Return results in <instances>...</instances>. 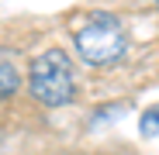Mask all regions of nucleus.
<instances>
[{"label": "nucleus", "mask_w": 159, "mask_h": 155, "mask_svg": "<svg viewBox=\"0 0 159 155\" xmlns=\"http://www.w3.org/2000/svg\"><path fill=\"white\" fill-rule=\"evenodd\" d=\"M156 7H159V0H156Z\"/></svg>", "instance_id": "obj_5"}, {"label": "nucleus", "mask_w": 159, "mask_h": 155, "mask_svg": "<svg viewBox=\"0 0 159 155\" xmlns=\"http://www.w3.org/2000/svg\"><path fill=\"white\" fill-rule=\"evenodd\" d=\"M139 131H142L145 138H159V103H156V107H149V110L142 114Z\"/></svg>", "instance_id": "obj_4"}, {"label": "nucleus", "mask_w": 159, "mask_h": 155, "mask_svg": "<svg viewBox=\"0 0 159 155\" xmlns=\"http://www.w3.org/2000/svg\"><path fill=\"white\" fill-rule=\"evenodd\" d=\"M21 90V72L14 69V62L11 59H0V97H14Z\"/></svg>", "instance_id": "obj_3"}, {"label": "nucleus", "mask_w": 159, "mask_h": 155, "mask_svg": "<svg viewBox=\"0 0 159 155\" xmlns=\"http://www.w3.org/2000/svg\"><path fill=\"white\" fill-rule=\"evenodd\" d=\"M76 52L87 66L100 69V66H111L125 55L128 48V38H125V28L121 21L111 17V14H90L83 24L76 28Z\"/></svg>", "instance_id": "obj_2"}, {"label": "nucleus", "mask_w": 159, "mask_h": 155, "mask_svg": "<svg viewBox=\"0 0 159 155\" xmlns=\"http://www.w3.org/2000/svg\"><path fill=\"white\" fill-rule=\"evenodd\" d=\"M28 93L45 107H66L76 97V72L62 48H48L28 69Z\"/></svg>", "instance_id": "obj_1"}]
</instances>
